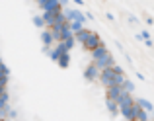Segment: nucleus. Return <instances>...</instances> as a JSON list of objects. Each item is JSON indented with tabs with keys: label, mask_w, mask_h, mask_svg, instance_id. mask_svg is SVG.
<instances>
[{
	"label": "nucleus",
	"mask_w": 154,
	"mask_h": 121,
	"mask_svg": "<svg viewBox=\"0 0 154 121\" xmlns=\"http://www.w3.org/2000/svg\"><path fill=\"white\" fill-rule=\"evenodd\" d=\"M98 76H100V70H98V67H96L94 63L88 64V67L84 68V78H86V80L94 82V80H98Z\"/></svg>",
	"instance_id": "423d86ee"
},
{
	"label": "nucleus",
	"mask_w": 154,
	"mask_h": 121,
	"mask_svg": "<svg viewBox=\"0 0 154 121\" xmlns=\"http://www.w3.org/2000/svg\"><path fill=\"white\" fill-rule=\"evenodd\" d=\"M105 53H109V51H107V47H105V43H103V45H100L98 49L90 51V55H92V60H98L100 57H103Z\"/></svg>",
	"instance_id": "9d476101"
},
{
	"label": "nucleus",
	"mask_w": 154,
	"mask_h": 121,
	"mask_svg": "<svg viewBox=\"0 0 154 121\" xmlns=\"http://www.w3.org/2000/svg\"><path fill=\"white\" fill-rule=\"evenodd\" d=\"M152 45H154V39H152Z\"/></svg>",
	"instance_id": "412c9836"
},
{
	"label": "nucleus",
	"mask_w": 154,
	"mask_h": 121,
	"mask_svg": "<svg viewBox=\"0 0 154 121\" xmlns=\"http://www.w3.org/2000/svg\"><path fill=\"white\" fill-rule=\"evenodd\" d=\"M57 63H59V67H60V68H66V67H68V63H70V53H64V55H60Z\"/></svg>",
	"instance_id": "ddd939ff"
},
{
	"label": "nucleus",
	"mask_w": 154,
	"mask_h": 121,
	"mask_svg": "<svg viewBox=\"0 0 154 121\" xmlns=\"http://www.w3.org/2000/svg\"><path fill=\"white\" fill-rule=\"evenodd\" d=\"M60 43H63V47H64V49L68 51V53H70V49H72V47H74V37H72V35H70V37H66V39H64V41H60Z\"/></svg>",
	"instance_id": "4468645a"
},
{
	"label": "nucleus",
	"mask_w": 154,
	"mask_h": 121,
	"mask_svg": "<svg viewBox=\"0 0 154 121\" xmlns=\"http://www.w3.org/2000/svg\"><path fill=\"white\" fill-rule=\"evenodd\" d=\"M144 45H146V47H154L152 45V39H146V41H144Z\"/></svg>",
	"instance_id": "a211bd4d"
},
{
	"label": "nucleus",
	"mask_w": 154,
	"mask_h": 121,
	"mask_svg": "<svg viewBox=\"0 0 154 121\" xmlns=\"http://www.w3.org/2000/svg\"><path fill=\"white\" fill-rule=\"evenodd\" d=\"M82 23H78V22H68V29H70V33H76V31H80L82 29Z\"/></svg>",
	"instance_id": "2eb2a0df"
},
{
	"label": "nucleus",
	"mask_w": 154,
	"mask_h": 121,
	"mask_svg": "<svg viewBox=\"0 0 154 121\" xmlns=\"http://www.w3.org/2000/svg\"><path fill=\"white\" fill-rule=\"evenodd\" d=\"M72 2H74V4H78V6H82V4H84V0H72Z\"/></svg>",
	"instance_id": "6ab92c4d"
},
{
	"label": "nucleus",
	"mask_w": 154,
	"mask_h": 121,
	"mask_svg": "<svg viewBox=\"0 0 154 121\" xmlns=\"http://www.w3.org/2000/svg\"><path fill=\"white\" fill-rule=\"evenodd\" d=\"M41 20H43V23H45V27H51V26H55L57 22H64V16H63V10L60 12H43Z\"/></svg>",
	"instance_id": "7ed1b4c3"
},
{
	"label": "nucleus",
	"mask_w": 154,
	"mask_h": 121,
	"mask_svg": "<svg viewBox=\"0 0 154 121\" xmlns=\"http://www.w3.org/2000/svg\"><path fill=\"white\" fill-rule=\"evenodd\" d=\"M125 78H127V76H125V70L121 67H117V64L100 70V76H98V80L103 84L105 88H109V86H121V82H123Z\"/></svg>",
	"instance_id": "f257e3e1"
},
{
	"label": "nucleus",
	"mask_w": 154,
	"mask_h": 121,
	"mask_svg": "<svg viewBox=\"0 0 154 121\" xmlns=\"http://www.w3.org/2000/svg\"><path fill=\"white\" fill-rule=\"evenodd\" d=\"M72 37H74V41H80V43H82V47L86 51H94V49H98L100 45H103L102 37H100L96 31L84 29V27L80 31H76V33H72Z\"/></svg>",
	"instance_id": "f03ea898"
},
{
	"label": "nucleus",
	"mask_w": 154,
	"mask_h": 121,
	"mask_svg": "<svg viewBox=\"0 0 154 121\" xmlns=\"http://www.w3.org/2000/svg\"><path fill=\"white\" fill-rule=\"evenodd\" d=\"M150 113H152V121H154V110H152V111H150Z\"/></svg>",
	"instance_id": "aec40b11"
},
{
	"label": "nucleus",
	"mask_w": 154,
	"mask_h": 121,
	"mask_svg": "<svg viewBox=\"0 0 154 121\" xmlns=\"http://www.w3.org/2000/svg\"><path fill=\"white\" fill-rule=\"evenodd\" d=\"M37 4H39V8H41L43 12H60L63 10L57 0H37Z\"/></svg>",
	"instance_id": "39448f33"
},
{
	"label": "nucleus",
	"mask_w": 154,
	"mask_h": 121,
	"mask_svg": "<svg viewBox=\"0 0 154 121\" xmlns=\"http://www.w3.org/2000/svg\"><path fill=\"white\" fill-rule=\"evenodd\" d=\"M41 41H43V47H53L55 45V41H53V35L49 29H43L41 31Z\"/></svg>",
	"instance_id": "6e6552de"
},
{
	"label": "nucleus",
	"mask_w": 154,
	"mask_h": 121,
	"mask_svg": "<svg viewBox=\"0 0 154 121\" xmlns=\"http://www.w3.org/2000/svg\"><path fill=\"white\" fill-rule=\"evenodd\" d=\"M121 90L127 92V94H133V92H135V84H133L129 78H125L123 82H121Z\"/></svg>",
	"instance_id": "f8f14e48"
},
{
	"label": "nucleus",
	"mask_w": 154,
	"mask_h": 121,
	"mask_svg": "<svg viewBox=\"0 0 154 121\" xmlns=\"http://www.w3.org/2000/svg\"><path fill=\"white\" fill-rule=\"evenodd\" d=\"M121 86H109V88H105V98L107 100H113V102H117V98L121 96Z\"/></svg>",
	"instance_id": "0eeeda50"
},
{
	"label": "nucleus",
	"mask_w": 154,
	"mask_h": 121,
	"mask_svg": "<svg viewBox=\"0 0 154 121\" xmlns=\"http://www.w3.org/2000/svg\"><path fill=\"white\" fill-rule=\"evenodd\" d=\"M33 26H35V27H39V29H45V23H43L41 16H35V18H33Z\"/></svg>",
	"instance_id": "dca6fc26"
},
{
	"label": "nucleus",
	"mask_w": 154,
	"mask_h": 121,
	"mask_svg": "<svg viewBox=\"0 0 154 121\" xmlns=\"http://www.w3.org/2000/svg\"><path fill=\"white\" fill-rule=\"evenodd\" d=\"M129 22H131V23H137V22H139V20H137L135 16H129Z\"/></svg>",
	"instance_id": "f3484780"
},
{
	"label": "nucleus",
	"mask_w": 154,
	"mask_h": 121,
	"mask_svg": "<svg viewBox=\"0 0 154 121\" xmlns=\"http://www.w3.org/2000/svg\"><path fill=\"white\" fill-rule=\"evenodd\" d=\"M105 106H107V110L111 111L113 117H117V115H119V107H117V104L113 102V100H107V98H105Z\"/></svg>",
	"instance_id": "9b49d317"
},
{
	"label": "nucleus",
	"mask_w": 154,
	"mask_h": 121,
	"mask_svg": "<svg viewBox=\"0 0 154 121\" xmlns=\"http://www.w3.org/2000/svg\"><path fill=\"white\" fill-rule=\"evenodd\" d=\"M135 102H137V106H139L140 110H144V111H146V113H150V111L154 110V106H152L150 102H148V100H144V98H137Z\"/></svg>",
	"instance_id": "1a4fd4ad"
},
{
	"label": "nucleus",
	"mask_w": 154,
	"mask_h": 121,
	"mask_svg": "<svg viewBox=\"0 0 154 121\" xmlns=\"http://www.w3.org/2000/svg\"><path fill=\"white\" fill-rule=\"evenodd\" d=\"M92 63L98 67V70H103V68H109V67H113L115 64V59L111 57V53H105L103 57H100L98 60H92Z\"/></svg>",
	"instance_id": "20e7f679"
}]
</instances>
